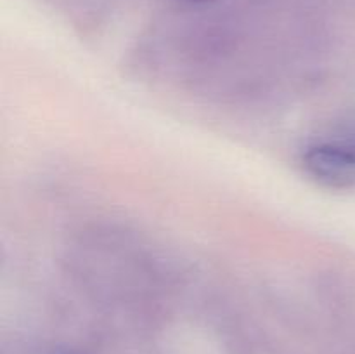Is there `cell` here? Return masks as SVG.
Returning a JSON list of instances; mask_svg holds the SVG:
<instances>
[{
	"mask_svg": "<svg viewBox=\"0 0 355 354\" xmlns=\"http://www.w3.org/2000/svg\"><path fill=\"white\" fill-rule=\"evenodd\" d=\"M191 2H210V0H191Z\"/></svg>",
	"mask_w": 355,
	"mask_h": 354,
	"instance_id": "2",
	"label": "cell"
},
{
	"mask_svg": "<svg viewBox=\"0 0 355 354\" xmlns=\"http://www.w3.org/2000/svg\"><path fill=\"white\" fill-rule=\"evenodd\" d=\"M302 165L307 176L329 189L355 186V142L324 141L305 149Z\"/></svg>",
	"mask_w": 355,
	"mask_h": 354,
	"instance_id": "1",
	"label": "cell"
}]
</instances>
